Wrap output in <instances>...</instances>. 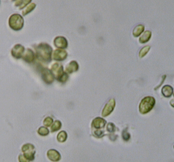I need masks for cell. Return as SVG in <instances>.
Listing matches in <instances>:
<instances>
[{
	"label": "cell",
	"instance_id": "1",
	"mask_svg": "<svg viewBox=\"0 0 174 162\" xmlns=\"http://www.w3.org/2000/svg\"><path fill=\"white\" fill-rule=\"evenodd\" d=\"M36 50V57L44 63H48L52 60V48L49 44L42 43L34 47Z\"/></svg>",
	"mask_w": 174,
	"mask_h": 162
},
{
	"label": "cell",
	"instance_id": "2",
	"mask_svg": "<svg viewBox=\"0 0 174 162\" xmlns=\"http://www.w3.org/2000/svg\"><path fill=\"white\" fill-rule=\"evenodd\" d=\"M24 20L19 14H14L9 19V25L12 29L17 31L21 30L23 27Z\"/></svg>",
	"mask_w": 174,
	"mask_h": 162
},
{
	"label": "cell",
	"instance_id": "3",
	"mask_svg": "<svg viewBox=\"0 0 174 162\" xmlns=\"http://www.w3.org/2000/svg\"><path fill=\"white\" fill-rule=\"evenodd\" d=\"M155 99L152 97H147L142 99L139 105V110L142 114L149 112L153 108Z\"/></svg>",
	"mask_w": 174,
	"mask_h": 162
},
{
	"label": "cell",
	"instance_id": "4",
	"mask_svg": "<svg viewBox=\"0 0 174 162\" xmlns=\"http://www.w3.org/2000/svg\"><path fill=\"white\" fill-rule=\"evenodd\" d=\"M22 151L24 153V157L27 159H29L30 160H33L34 155L35 154V149L33 146L32 144H25L22 147Z\"/></svg>",
	"mask_w": 174,
	"mask_h": 162
},
{
	"label": "cell",
	"instance_id": "5",
	"mask_svg": "<svg viewBox=\"0 0 174 162\" xmlns=\"http://www.w3.org/2000/svg\"><path fill=\"white\" fill-rule=\"evenodd\" d=\"M25 52V48L21 44L15 45L11 51V54L15 59H19L22 57Z\"/></svg>",
	"mask_w": 174,
	"mask_h": 162
},
{
	"label": "cell",
	"instance_id": "6",
	"mask_svg": "<svg viewBox=\"0 0 174 162\" xmlns=\"http://www.w3.org/2000/svg\"><path fill=\"white\" fill-rule=\"evenodd\" d=\"M42 78L44 82L47 84H51L53 82L55 77L50 70L47 68H45L42 70Z\"/></svg>",
	"mask_w": 174,
	"mask_h": 162
},
{
	"label": "cell",
	"instance_id": "7",
	"mask_svg": "<svg viewBox=\"0 0 174 162\" xmlns=\"http://www.w3.org/2000/svg\"><path fill=\"white\" fill-rule=\"evenodd\" d=\"M50 71L54 76V77L56 78L57 79H58L64 73L63 65H61L60 63H54L51 66Z\"/></svg>",
	"mask_w": 174,
	"mask_h": 162
},
{
	"label": "cell",
	"instance_id": "8",
	"mask_svg": "<svg viewBox=\"0 0 174 162\" xmlns=\"http://www.w3.org/2000/svg\"><path fill=\"white\" fill-rule=\"evenodd\" d=\"M115 105H116L115 100L114 99H110L109 101L107 102L106 105H105V107L103 110L102 114V116L106 117L111 114L112 112H113L114 108L115 107Z\"/></svg>",
	"mask_w": 174,
	"mask_h": 162
},
{
	"label": "cell",
	"instance_id": "9",
	"mask_svg": "<svg viewBox=\"0 0 174 162\" xmlns=\"http://www.w3.org/2000/svg\"><path fill=\"white\" fill-rule=\"evenodd\" d=\"M54 44H55V46L58 48L63 49L67 48L68 43H67V39L65 37L59 36L55 38V40H54Z\"/></svg>",
	"mask_w": 174,
	"mask_h": 162
},
{
	"label": "cell",
	"instance_id": "10",
	"mask_svg": "<svg viewBox=\"0 0 174 162\" xmlns=\"http://www.w3.org/2000/svg\"><path fill=\"white\" fill-rule=\"evenodd\" d=\"M67 51L62 49H57L53 52V59L56 61H63L67 57Z\"/></svg>",
	"mask_w": 174,
	"mask_h": 162
},
{
	"label": "cell",
	"instance_id": "11",
	"mask_svg": "<svg viewBox=\"0 0 174 162\" xmlns=\"http://www.w3.org/2000/svg\"><path fill=\"white\" fill-rule=\"evenodd\" d=\"M22 59L26 62L31 63L36 59V54L31 49H27V50L24 52L22 56Z\"/></svg>",
	"mask_w": 174,
	"mask_h": 162
},
{
	"label": "cell",
	"instance_id": "12",
	"mask_svg": "<svg viewBox=\"0 0 174 162\" xmlns=\"http://www.w3.org/2000/svg\"><path fill=\"white\" fill-rule=\"evenodd\" d=\"M78 68H79V66H78V65L77 63V62L72 61L67 65L65 71H66V73H72L73 72L77 71Z\"/></svg>",
	"mask_w": 174,
	"mask_h": 162
},
{
	"label": "cell",
	"instance_id": "13",
	"mask_svg": "<svg viewBox=\"0 0 174 162\" xmlns=\"http://www.w3.org/2000/svg\"><path fill=\"white\" fill-rule=\"evenodd\" d=\"M106 121L102 118H96L92 122V126L96 128H101L104 127Z\"/></svg>",
	"mask_w": 174,
	"mask_h": 162
},
{
	"label": "cell",
	"instance_id": "14",
	"mask_svg": "<svg viewBox=\"0 0 174 162\" xmlns=\"http://www.w3.org/2000/svg\"><path fill=\"white\" fill-rule=\"evenodd\" d=\"M47 156L49 159H50L51 160L53 161H58L61 158V156L59 154L57 151L54 149H51L50 151H48Z\"/></svg>",
	"mask_w": 174,
	"mask_h": 162
},
{
	"label": "cell",
	"instance_id": "15",
	"mask_svg": "<svg viewBox=\"0 0 174 162\" xmlns=\"http://www.w3.org/2000/svg\"><path fill=\"white\" fill-rule=\"evenodd\" d=\"M162 93L164 97H170L173 93V88L169 85H166L162 88Z\"/></svg>",
	"mask_w": 174,
	"mask_h": 162
},
{
	"label": "cell",
	"instance_id": "16",
	"mask_svg": "<svg viewBox=\"0 0 174 162\" xmlns=\"http://www.w3.org/2000/svg\"><path fill=\"white\" fill-rule=\"evenodd\" d=\"M151 32L150 31H145L143 35L141 36L139 38V42L141 43H145L147 42L151 38Z\"/></svg>",
	"mask_w": 174,
	"mask_h": 162
},
{
	"label": "cell",
	"instance_id": "17",
	"mask_svg": "<svg viewBox=\"0 0 174 162\" xmlns=\"http://www.w3.org/2000/svg\"><path fill=\"white\" fill-rule=\"evenodd\" d=\"M144 26L143 25H138L134 28L133 31V35L137 37L141 35V34L144 31Z\"/></svg>",
	"mask_w": 174,
	"mask_h": 162
},
{
	"label": "cell",
	"instance_id": "18",
	"mask_svg": "<svg viewBox=\"0 0 174 162\" xmlns=\"http://www.w3.org/2000/svg\"><path fill=\"white\" fill-rule=\"evenodd\" d=\"M32 0H19L15 3V6L19 7V9L24 8L28 4L31 2Z\"/></svg>",
	"mask_w": 174,
	"mask_h": 162
},
{
	"label": "cell",
	"instance_id": "19",
	"mask_svg": "<svg viewBox=\"0 0 174 162\" xmlns=\"http://www.w3.org/2000/svg\"><path fill=\"white\" fill-rule=\"evenodd\" d=\"M36 7V4L35 3H32L29 4V6L22 12V15L23 16H25L26 15L31 13L32 11H33Z\"/></svg>",
	"mask_w": 174,
	"mask_h": 162
},
{
	"label": "cell",
	"instance_id": "20",
	"mask_svg": "<svg viewBox=\"0 0 174 162\" xmlns=\"http://www.w3.org/2000/svg\"><path fill=\"white\" fill-rule=\"evenodd\" d=\"M62 127V123L59 121H56L55 123L53 124L51 128V131L52 132H54L56 131H58Z\"/></svg>",
	"mask_w": 174,
	"mask_h": 162
},
{
	"label": "cell",
	"instance_id": "21",
	"mask_svg": "<svg viewBox=\"0 0 174 162\" xmlns=\"http://www.w3.org/2000/svg\"><path fill=\"white\" fill-rule=\"evenodd\" d=\"M67 138V133L64 131L61 132L57 136V139L60 142L65 141Z\"/></svg>",
	"mask_w": 174,
	"mask_h": 162
},
{
	"label": "cell",
	"instance_id": "22",
	"mask_svg": "<svg viewBox=\"0 0 174 162\" xmlns=\"http://www.w3.org/2000/svg\"><path fill=\"white\" fill-rule=\"evenodd\" d=\"M150 46H145L140 51V52H139V57L142 58V57L145 56L147 53L149 52V51L150 50Z\"/></svg>",
	"mask_w": 174,
	"mask_h": 162
},
{
	"label": "cell",
	"instance_id": "23",
	"mask_svg": "<svg viewBox=\"0 0 174 162\" xmlns=\"http://www.w3.org/2000/svg\"><path fill=\"white\" fill-rule=\"evenodd\" d=\"M38 133L39 134L42 135V136H46L48 134L49 131H48V129L46 127H42L38 129Z\"/></svg>",
	"mask_w": 174,
	"mask_h": 162
},
{
	"label": "cell",
	"instance_id": "24",
	"mask_svg": "<svg viewBox=\"0 0 174 162\" xmlns=\"http://www.w3.org/2000/svg\"><path fill=\"white\" fill-rule=\"evenodd\" d=\"M68 77H69V76H68L67 74V73H64H64H63L57 80H58L59 82H65V81H67V80L68 79Z\"/></svg>",
	"mask_w": 174,
	"mask_h": 162
},
{
	"label": "cell",
	"instance_id": "25",
	"mask_svg": "<svg viewBox=\"0 0 174 162\" xmlns=\"http://www.w3.org/2000/svg\"><path fill=\"white\" fill-rule=\"evenodd\" d=\"M53 119L50 117L46 118L44 121V124L46 127H50L52 124Z\"/></svg>",
	"mask_w": 174,
	"mask_h": 162
},
{
	"label": "cell",
	"instance_id": "26",
	"mask_svg": "<svg viewBox=\"0 0 174 162\" xmlns=\"http://www.w3.org/2000/svg\"><path fill=\"white\" fill-rule=\"evenodd\" d=\"M122 137H123L124 140H128L130 138V135L127 132L125 131H124L123 132V133H122Z\"/></svg>",
	"mask_w": 174,
	"mask_h": 162
},
{
	"label": "cell",
	"instance_id": "27",
	"mask_svg": "<svg viewBox=\"0 0 174 162\" xmlns=\"http://www.w3.org/2000/svg\"><path fill=\"white\" fill-rule=\"evenodd\" d=\"M107 130L109 132H113L114 130V125L112 123H109L108 124V126H107Z\"/></svg>",
	"mask_w": 174,
	"mask_h": 162
},
{
	"label": "cell",
	"instance_id": "28",
	"mask_svg": "<svg viewBox=\"0 0 174 162\" xmlns=\"http://www.w3.org/2000/svg\"><path fill=\"white\" fill-rule=\"evenodd\" d=\"M19 161L20 162H29L27 160V159L23 157L22 155H20L19 156Z\"/></svg>",
	"mask_w": 174,
	"mask_h": 162
},
{
	"label": "cell",
	"instance_id": "29",
	"mask_svg": "<svg viewBox=\"0 0 174 162\" xmlns=\"http://www.w3.org/2000/svg\"><path fill=\"white\" fill-rule=\"evenodd\" d=\"M95 134H96L97 136H99V137H102L103 134V132L102 131H96Z\"/></svg>",
	"mask_w": 174,
	"mask_h": 162
},
{
	"label": "cell",
	"instance_id": "30",
	"mask_svg": "<svg viewBox=\"0 0 174 162\" xmlns=\"http://www.w3.org/2000/svg\"><path fill=\"white\" fill-rule=\"evenodd\" d=\"M12 1H17V0H12Z\"/></svg>",
	"mask_w": 174,
	"mask_h": 162
},
{
	"label": "cell",
	"instance_id": "31",
	"mask_svg": "<svg viewBox=\"0 0 174 162\" xmlns=\"http://www.w3.org/2000/svg\"><path fill=\"white\" fill-rule=\"evenodd\" d=\"M0 3H1V2H0Z\"/></svg>",
	"mask_w": 174,
	"mask_h": 162
}]
</instances>
